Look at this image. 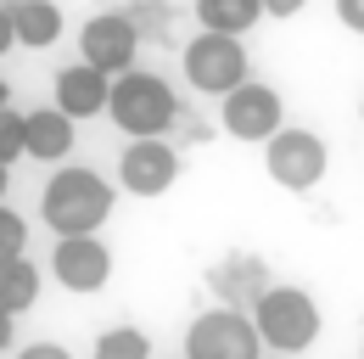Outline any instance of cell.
I'll use <instances>...</instances> for the list:
<instances>
[{
    "label": "cell",
    "instance_id": "cell-1",
    "mask_svg": "<svg viewBox=\"0 0 364 359\" xmlns=\"http://www.w3.org/2000/svg\"><path fill=\"white\" fill-rule=\"evenodd\" d=\"M40 214L56 236H95L112 214V185L95 169H56L40 191Z\"/></svg>",
    "mask_w": 364,
    "mask_h": 359
},
{
    "label": "cell",
    "instance_id": "cell-2",
    "mask_svg": "<svg viewBox=\"0 0 364 359\" xmlns=\"http://www.w3.org/2000/svg\"><path fill=\"white\" fill-rule=\"evenodd\" d=\"M107 113L112 124L135 140H163L180 118V95L168 90L163 73H146V68H129L112 79V95H107Z\"/></svg>",
    "mask_w": 364,
    "mask_h": 359
},
{
    "label": "cell",
    "instance_id": "cell-3",
    "mask_svg": "<svg viewBox=\"0 0 364 359\" xmlns=\"http://www.w3.org/2000/svg\"><path fill=\"white\" fill-rule=\"evenodd\" d=\"M252 331H258V343H269L280 354H303V348H314L319 337V303L303 292V286H264L258 298H252Z\"/></svg>",
    "mask_w": 364,
    "mask_h": 359
},
{
    "label": "cell",
    "instance_id": "cell-4",
    "mask_svg": "<svg viewBox=\"0 0 364 359\" xmlns=\"http://www.w3.org/2000/svg\"><path fill=\"white\" fill-rule=\"evenodd\" d=\"M264 169L280 191H314L331 169V152L314 130H274L264 140Z\"/></svg>",
    "mask_w": 364,
    "mask_h": 359
},
{
    "label": "cell",
    "instance_id": "cell-5",
    "mask_svg": "<svg viewBox=\"0 0 364 359\" xmlns=\"http://www.w3.org/2000/svg\"><path fill=\"white\" fill-rule=\"evenodd\" d=\"M185 79H191V90L225 101L235 85H247V45L230 34H196L185 45Z\"/></svg>",
    "mask_w": 364,
    "mask_h": 359
},
{
    "label": "cell",
    "instance_id": "cell-6",
    "mask_svg": "<svg viewBox=\"0 0 364 359\" xmlns=\"http://www.w3.org/2000/svg\"><path fill=\"white\" fill-rule=\"evenodd\" d=\"M258 331H252V314L241 309H208L191 320L185 331V359H258Z\"/></svg>",
    "mask_w": 364,
    "mask_h": 359
},
{
    "label": "cell",
    "instance_id": "cell-7",
    "mask_svg": "<svg viewBox=\"0 0 364 359\" xmlns=\"http://www.w3.org/2000/svg\"><path fill=\"white\" fill-rule=\"evenodd\" d=\"M79 51H85V68L118 79L135 68V51H140V23L129 11H95L90 23L79 28Z\"/></svg>",
    "mask_w": 364,
    "mask_h": 359
},
{
    "label": "cell",
    "instance_id": "cell-8",
    "mask_svg": "<svg viewBox=\"0 0 364 359\" xmlns=\"http://www.w3.org/2000/svg\"><path fill=\"white\" fill-rule=\"evenodd\" d=\"M50 275H56L68 292H101V286L112 281V247H107L101 236H56Z\"/></svg>",
    "mask_w": 364,
    "mask_h": 359
},
{
    "label": "cell",
    "instance_id": "cell-9",
    "mask_svg": "<svg viewBox=\"0 0 364 359\" xmlns=\"http://www.w3.org/2000/svg\"><path fill=\"white\" fill-rule=\"evenodd\" d=\"M286 118V107H280V95H274L269 85H235L225 95V130L235 135V140H252V146H264L274 130H286L280 124Z\"/></svg>",
    "mask_w": 364,
    "mask_h": 359
},
{
    "label": "cell",
    "instance_id": "cell-10",
    "mask_svg": "<svg viewBox=\"0 0 364 359\" xmlns=\"http://www.w3.org/2000/svg\"><path fill=\"white\" fill-rule=\"evenodd\" d=\"M118 180L129 197H163L174 180H180V157L168 140H129L124 157H118Z\"/></svg>",
    "mask_w": 364,
    "mask_h": 359
},
{
    "label": "cell",
    "instance_id": "cell-11",
    "mask_svg": "<svg viewBox=\"0 0 364 359\" xmlns=\"http://www.w3.org/2000/svg\"><path fill=\"white\" fill-rule=\"evenodd\" d=\"M107 95H112V79L95 73V68H85V62H73V68L56 73V113H68V118L107 113Z\"/></svg>",
    "mask_w": 364,
    "mask_h": 359
},
{
    "label": "cell",
    "instance_id": "cell-12",
    "mask_svg": "<svg viewBox=\"0 0 364 359\" xmlns=\"http://www.w3.org/2000/svg\"><path fill=\"white\" fill-rule=\"evenodd\" d=\"M6 17H11L17 45H28V51H50L62 40V6L56 0H11Z\"/></svg>",
    "mask_w": 364,
    "mask_h": 359
},
{
    "label": "cell",
    "instance_id": "cell-13",
    "mask_svg": "<svg viewBox=\"0 0 364 359\" xmlns=\"http://www.w3.org/2000/svg\"><path fill=\"white\" fill-rule=\"evenodd\" d=\"M23 135H28V157H40V163H62L68 152H73V118L68 113H56V107H40V113H23Z\"/></svg>",
    "mask_w": 364,
    "mask_h": 359
},
{
    "label": "cell",
    "instance_id": "cell-14",
    "mask_svg": "<svg viewBox=\"0 0 364 359\" xmlns=\"http://www.w3.org/2000/svg\"><path fill=\"white\" fill-rule=\"evenodd\" d=\"M258 17H264V0H196L202 34H230V40H241Z\"/></svg>",
    "mask_w": 364,
    "mask_h": 359
},
{
    "label": "cell",
    "instance_id": "cell-15",
    "mask_svg": "<svg viewBox=\"0 0 364 359\" xmlns=\"http://www.w3.org/2000/svg\"><path fill=\"white\" fill-rule=\"evenodd\" d=\"M34 298H40V264H28L23 253L0 259V309L23 314V309H34Z\"/></svg>",
    "mask_w": 364,
    "mask_h": 359
},
{
    "label": "cell",
    "instance_id": "cell-16",
    "mask_svg": "<svg viewBox=\"0 0 364 359\" xmlns=\"http://www.w3.org/2000/svg\"><path fill=\"white\" fill-rule=\"evenodd\" d=\"M213 286L225 292L230 309H241V303L252 309V298H258L269 281H264V264H258V259H235V264H219V269H213Z\"/></svg>",
    "mask_w": 364,
    "mask_h": 359
},
{
    "label": "cell",
    "instance_id": "cell-17",
    "mask_svg": "<svg viewBox=\"0 0 364 359\" xmlns=\"http://www.w3.org/2000/svg\"><path fill=\"white\" fill-rule=\"evenodd\" d=\"M90 359H151V337L135 331V326H112V331L95 337Z\"/></svg>",
    "mask_w": 364,
    "mask_h": 359
},
{
    "label": "cell",
    "instance_id": "cell-18",
    "mask_svg": "<svg viewBox=\"0 0 364 359\" xmlns=\"http://www.w3.org/2000/svg\"><path fill=\"white\" fill-rule=\"evenodd\" d=\"M17 157H28V135H23V113L0 107V163L11 169Z\"/></svg>",
    "mask_w": 364,
    "mask_h": 359
},
{
    "label": "cell",
    "instance_id": "cell-19",
    "mask_svg": "<svg viewBox=\"0 0 364 359\" xmlns=\"http://www.w3.org/2000/svg\"><path fill=\"white\" fill-rule=\"evenodd\" d=\"M23 247H28V224H23L17 208H6V202H0V259H17Z\"/></svg>",
    "mask_w": 364,
    "mask_h": 359
},
{
    "label": "cell",
    "instance_id": "cell-20",
    "mask_svg": "<svg viewBox=\"0 0 364 359\" xmlns=\"http://www.w3.org/2000/svg\"><path fill=\"white\" fill-rule=\"evenodd\" d=\"M336 17H342V28L364 34V0H336Z\"/></svg>",
    "mask_w": 364,
    "mask_h": 359
},
{
    "label": "cell",
    "instance_id": "cell-21",
    "mask_svg": "<svg viewBox=\"0 0 364 359\" xmlns=\"http://www.w3.org/2000/svg\"><path fill=\"white\" fill-rule=\"evenodd\" d=\"M17 359H73V354H68L62 343H28V348H23Z\"/></svg>",
    "mask_w": 364,
    "mask_h": 359
},
{
    "label": "cell",
    "instance_id": "cell-22",
    "mask_svg": "<svg viewBox=\"0 0 364 359\" xmlns=\"http://www.w3.org/2000/svg\"><path fill=\"white\" fill-rule=\"evenodd\" d=\"M303 6H309V0H264V11H269V17H297Z\"/></svg>",
    "mask_w": 364,
    "mask_h": 359
},
{
    "label": "cell",
    "instance_id": "cell-23",
    "mask_svg": "<svg viewBox=\"0 0 364 359\" xmlns=\"http://www.w3.org/2000/svg\"><path fill=\"white\" fill-rule=\"evenodd\" d=\"M17 45V34H11V17H6V6H0V56Z\"/></svg>",
    "mask_w": 364,
    "mask_h": 359
},
{
    "label": "cell",
    "instance_id": "cell-24",
    "mask_svg": "<svg viewBox=\"0 0 364 359\" xmlns=\"http://www.w3.org/2000/svg\"><path fill=\"white\" fill-rule=\"evenodd\" d=\"M6 348H11V314L0 309V354H6Z\"/></svg>",
    "mask_w": 364,
    "mask_h": 359
},
{
    "label": "cell",
    "instance_id": "cell-25",
    "mask_svg": "<svg viewBox=\"0 0 364 359\" xmlns=\"http://www.w3.org/2000/svg\"><path fill=\"white\" fill-rule=\"evenodd\" d=\"M6 101H11V85H6V73H0V107H6Z\"/></svg>",
    "mask_w": 364,
    "mask_h": 359
},
{
    "label": "cell",
    "instance_id": "cell-26",
    "mask_svg": "<svg viewBox=\"0 0 364 359\" xmlns=\"http://www.w3.org/2000/svg\"><path fill=\"white\" fill-rule=\"evenodd\" d=\"M6 185H11V180H6V163H0V197H6Z\"/></svg>",
    "mask_w": 364,
    "mask_h": 359
},
{
    "label": "cell",
    "instance_id": "cell-27",
    "mask_svg": "<svg viewBox=\"0 0 364 359\" xmlns=\"http://www.w3.org/2000/svg\"><path fill=\"white\" fill-rule=\"evenodd\" d=\"M359 118H364V107H359Z\"/></svg>",
    "mask_w": 364,
    "mask_h": 359
}]
</instances>
